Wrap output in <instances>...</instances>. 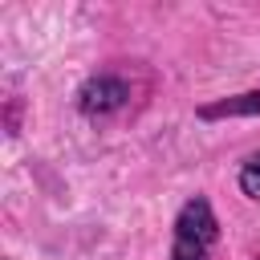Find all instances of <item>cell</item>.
Segmentation results:
<instances>
[{
	"mask_svg": "<svg viewBox=\"0 0 260 260\" xmlns=\"http://www.w3.org/2000/svg\"><path fill=\"white\" fill-rule=\"evenodd\" d=\"M203 122H223V118H256L260 114V89H248V93H232V98H219V102H207L195 110Z\"/></svg>",
	"mask_w": 260,
	"mask_h": 260,
	"instance_id": "obj_3",
	"label": "cell"
},
{
	"mask_svg": "<svg viewBox=\"0 0 260 260\" xmlns=\"http://www.w3.org/2000/svg\"><path fill=\"white\" fill-rule=\"evenodd\" d=\"M240 191H244L252 203H260V150L244 158V167H240Z\"/></svg>",
	"mask_w": 260,
	"mask_h": 260,
	"instance_id": "obj_4",
	"label": "cell"
},
{
	"mask_svg": "<svg viewBox=\"0 0 260 260\" xmlns=\"http://www.w3.org/2000/svg\"><path fill=\"white\" fill-rule=\"evenodd\" d=\"M219 240V219L203 195H191L179 215H175V240H171V260H207L211 244Z\"/></svg>",
	"mask_w": 260,
	"mask_h": 260,
	"instance_id": "obj_1",
	"label": "cell"
},
{
	"mask_svg": "<svg viewBox=\"0 0 260 260\" xmlns=\"http://www.w3.org/2000/svg\"><path fill=\"white\" fill-rule=\"evenodd\" d=\"M126 102H130V85L122 77H114V73H98L77 89V110L85 118H106V114L122 110Z\"/></svg>",
	"mask_w": 260,
	"mask_h": 260,
	"instance_id": "obj_2",
	"label": "cell"
}]
</instances>
